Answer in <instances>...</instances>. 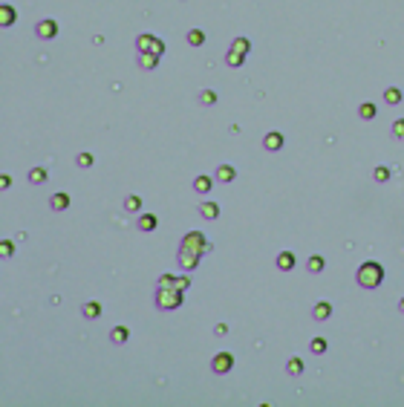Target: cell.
I'll return each instance as SVG.
<instances>
[{
	"instance_id": "obj_5",
	"label": "cell",
	"mask_w": 404,
	"mask_h": 407,
	"mask_svg": "<svg viewBox=\"0 0 404 407\" xmlns=\"http://www.w3.org/2000/svg\"><path fill=\"white\" fill-rule=\"evenodd\" d=\"M176 263H179V269H185V272H196L199 263H202V257L193 254V251H188V249H179L176 251Z\"/></svg>"
},
{
	"instance_id": "obj_29",
	"label": "cell",
	"mask_w": 404,
	"mask_h": 407,
	"mask_svg": "<svg viewBox=\"0 0 404 407\" xmlns=\"http://www.w3.org/2000/svg\"><path fill=\"white\" fill-rule=\"evenodd\" d=\"M93 165H95V156L87 153V150H81V153L75 156V168H81V171H87V168H93Z\"/></svg>"
},
{
	"instance_id": "obj_22",
	"label": "cell",
	"mask_w": 404,
	"mask_h": 407,
	"mask_svg": "<svg viewBox=\"0 0 404 407\" xmlns=\"http://www.w3.org/2000/svg\"><path fill=\"white\" fill-rule=\"evenodd\" d=\"M127 338H130V329L127 326H113L110 329V344L122 346V344H127Z\"/></svg>"
},
{
	"instance_id": "obj_12",
	"label": "cell",
	"mask_w": 404,
	"mask_h": 407,
	"mask_svg": "<svg viewBox=\"0 0 404 407\" xmlns=\"http://www.w3.org/2000/svg\"><path fill=\"white\" fill-rule=\"evenodd\" d=\"M15 21H18L15 6H12V3H3V6H0V26L9 29V26H15Z\"/></svg>"
},
{
	"instance_id": "obj_33",
	"label": "cell",
	"mask_w": 404,
	"mask_h": 407,
	"mask_svg": "<svg viewBox=\"0 0 404 407\" xmlns=\"http://www.w3.org/2000/svg\"><path fill=\"white\" fill-rule=\"evenodd\" d=\"M0 254H3V260H12L15 257V243L12 240H3L0 243Z\"/></svg>"
},
{
	"instance_id": "obj_1",
	"label": "cell",
	"mask_w": 404,
	"mask_h": 407,
	"mask_svg": "<svg viewBox=\"0 0 404 407\" xmlns=\"http://www.w3.org/2000/svg\"><path fill=\"white\" fill-rule=\"evenodd\" d=\"M355 283L361 286V289H378L381 283H384V266L378 263V260H364L361 266H358V272H355Z\"/></svg>"
},
{
	"instance_id": "obj_30",
	"label": "cell",
	"mask_w": 404,
	"mask_h": 407,
	"mask_svg": "<svg viewBox=\"0 0 404 407\" xmlns=\"http://www.w3.org/2000/svg\"><path fill=\"white\" fill-rule=\"evenodd\" d=\"M228 49H234V52H243V55H249V52H251V41H249V38H234Z\"/></svg>"
},
{
	"instance_id": "obj_32",
	"label": "cell",
	"mask_w": 404,
	"mask_h": 407,
	"mask_svg": "<svg viewBox=\"0 0 404 407\" xmlns=\"http://www.w3.org/2000/svg\"><path fill=\"white\" fill-rule=\"evenodd\" d=\"M199 104L214 107V104H217V93H214V90H202V93H199Z\"/></svg>"
},
{
	"instance_id": "obj_24",
	"label": "cell",
	"mask_w": 404,
	"mask_h": 407,
	"mask_svg": "<svg viewBox=\"0 0 404 407\" xmlns=\"http://www.w3.org/2000/svg\"><path fill=\"white\" fill-rule=\"evenodd\" d=\"M125 211H130V214H139L142 211V196L139 193H127L125 196Z\"/></svg>"
},
{
	"instance_id": "obj_39",
	"label": "cell",
	"mask_w": 404,
	"mask_h": 407,
	"mask_svg": "<svg viewBox=\"0 0 404 407\" xmlns=\"http://www.w3.org/2000/svg\"><path fill=\"white\" fill-rule=\"evenodd\" d=\"M399 312H404V298L399 300Z\"/></svg>"
},
{
	"instance_id": "obj_27",
	"label": "cell",
	"mask_w": 404,
	"mask_h": 407,
	"mask_svg": "<svg viewBox=\"0 0 404 407\" xmlns=\"http://www.w3.org/2000/svg\"><path fill=\"white\" fill-rule=\"evenodd\" d=\"M384 101L396 107V104H402V101H404V93L399 90V87H387V90H384Z\"/></svg>"
},
{
	"instance_id": "obj_19",
	"label": "cell",
	"mask_w": 404,
	"mask_h": 407,
	"mask_svg": "<svg viewBox=\"0 0 404 407\" xmlns=\"http://www.w3.org/2000/svg\"><path fill=\"white\" fill-rule=\"evenodd\" d=\"M326 269V260H323V254H312L309 260H306V272L309 275H320Z\"/></svg>"
},
{
	"instance_id": "obj_16",
	"label": "cell",
	"mask_w": 404,
	"mask_h": 407,
	"mask_svg": "<svg viewBox=\"0 0 404 407\" xmlns=\"http://www.w3.org/2000/svg\"><path fill=\"white\" fill-rule=\"evenodd\" d=\"M214 182H217L214 176H208V173H199V176H193V185H191V188L196 191V193H208Z\"/></svg>"
},
{
	"instance_id": "obj_20",
	"label": "cell",
	"mask_w": 404,
	"mask_h": 407,
	"mask_svg": "<svg viewBox=\"0 0 404 407\" xmlns=\"http://www.w3.org/2000/svg\"><path fill=\"white\" fill-rule=\"evenodd\" d=\"M136 64H139L142 69H156V66H159V55H153V52H139V55H136Z\"/></svg>"
},
{
	"instance_id": "obj_34",
	"label": "cell",
	"mask_w": 404,
	"mask_h": 407,
	"mask_svg": "<svg viewBox=\"0 0 404 407\" xmlns=\"http://www.w3.org/2000/svg\"><path fill=\"white\" fill-rule=\"evenodd\" d=\"M390 133H393V139H404V119H396L393 127H390Z\"/></svg>"
},
{
	"instance_id": "obj_10",
	"label": "cell",
	"mask_w": 404,
	"mask_h": 407,
	"mask_svg": "<svg viewBox=\"0 0 404 407\" xmlns=\"http://www.w3.org/2000/svg\"><path fill=\"white\" fill-rule=\"evenodd\" d=\"M312 318H315L318 323L329 321V318H332V303H329V300H318V303L312 306Z\"/></svg>"
},
{
	"instance_id": "obj_26",
	"label": "cell",
	"mask_w": 404,
	"mask_h": 407,
	"mask_svg": "<svg viewBox=\"0 0 404 407\" xmlns=\"http://www.w3.org/2000/svg\"><path fill=\"white\" fill-rule=\"evenodd\" d=\"M199 217L217 219L219 217V205H217V202H202V205H199Z\"/></svg>"
},
{
	"instance_id": "obj_18",
	"label": "cell",
	"mask_w": 404,
	"mask_h": 407,
	"mask_svg": "<svg viewBox=\"0 0 404 407\" xmlns=\"http://www.w3.org/2000/svg\"><path fill=\"white\" fill-rule=\"evenodd\" d=\"M49 179V168H32L29 173H26V182L29 185H43Z\"/></svg>"
},
{
	"instance_id": "obj_4",
	"label": "cell",
	"mask_w": 404,
	"mask_h": 407,
	"mask_svg": "<svg viewBox=\"0 0 404 407\" xmlns=\"http://www.w3.org/2000/svg\"><path fill=\"white\" fill-rule=\"evenodd\" d=\"M234 370V352H214L211 358V373L214 376H228Z\"/></svg>"
},
{
	"instance_id": "obj_28",
	"label": "cell",
	"mask_w": 404,
	"mask_h": 407,
	"mask_svg": "<svg viewBox=\"0 0 404 407\" xmlns=\"http://www.w3.org/2000/svg\"><path fill=\"white\" fill-rule=\"evenodd\" d=\"M225 64H228L231 69H237V66H243V64H246V55H243V52L228 49V52H225Z\"/></svg>"
},
{
	"instance_id": "obj_13",
	"label": "cell",
	"mask_w": 404,
	"mask_h": 407,
	"mask_svg": "<svg viewBox=\"0 0 404 407\" xmlns=\"http://www.w3.org/2000/svg\"><path fill=\"white\" fill-rule=\"evenodd\" d=\"M136 228H139V231H145V234H150V231H156V228H159V217H156V214H139Z\"/></svg>"
},
{
	"instance_id": "obj_25",
	"label": "cell",
	"mask_w": 404,
	"mask_h": 407,
	"mask_svg": "<svg viewBox=\"0 0 404 407\" xmlns=\"http://www.w3.org/2000/svg\"><path fill=\"white\" fill-rule=\"evenodd\" d=\"M185 41H188V46H202L205 43V29H188Z\"/></svg>"
},
{
	"instance_id": "obj_36",
	"label": "cell",
	"mask_w": 404,
	"mask_h": 407,
	"mask_svg": "<svg viewBox=\"0 0 404 407\" xmlns=\"http://www.w3.org/2000/svg\"><path fill=\"white\" fill-rule=\"evenodd\" d=\"M188 275H191V272H188ZM188 275H179V278H176V289H182V292L191 289V278H188Z\"/></svg>"
},
{
	"instance_id": "obj_2",
	"label": "cell",
	"mask_w": 404,
	"mask_h": 407,
	"mask_svg": "<svg viewBox=\"0 0 404 407\" xmlns=\"http://www.w3.org/2000/svg\"><path fill=\"white\" fill-rule=\"evenodd\" d=\"M182 300H185V292H182V289H176V286H156V292H153L156 309L173 312V309L182 306Z\"/></svg>"
},
{
	"instance_id": "obj_9",
	"label": "cell",
	"mask_w": 404,
	"mask_h": 407,
	"mask_svg": "<svg viewBox=\"0 0 404 407\" xmlns=\"http://www.w3.org/2000/svg\"><path fill=\"white\" fill-rule=\"evenodd\" d=\"M214 179L222 182V185H231V182L237 179V168H234V165H219L217 171H214Z\"/></svg>"
},
{
	"instance_id": "obj_35",
	"label": "cell",
	"mask_w": 404,
	"mask_h": 407,
	"mask_svg": "<svg viewBox=\"0 0 404 407\" xmlns=\"http://www.w3.org/2000/svg\"><path fill=\"white\" fill-rule=\"evenodd\" d=\"M159 286H176V275H170V272H165V275H159Z\"/></svg>"
},
{
	"instance_id": "obj_38",
	"label": "cell",
	"mask_w": 404,
	"mask_h": 407,
	"mask_svg": "<svg viewBox=\"0 0 404 407\" xmlns=\"http://www.w3.org/2000/svg\"><path fill=\"white\" fill-rule=\"evenodd\" d=\"M0 188H12V176H9V173L0 176Z\"/></svg>"
},
{
	"instance_id": "obj_21",
	"label": "cell",
	"mask_w": 404,
	"mask_h": 407,
	"mask_svg": "<svg viewBox=\"0 0 404 407\" xmlns=\"http://www.w3.org/2000/svg\"><path fill=\"white\" fill-rule=\"evenodd\" d=\"M286 376H292V378L303 376V358H298V355H292V358L286 361Z\"/></svg>"
},
{
	"instance_id": "obj_8",
	"label": "cell",
	"mask_w": 404,
	"mask_h": 407,
	"mask_svg": "<svg viewBox=\"0 0 404 407\" xmlns=\"http://www.w3.org/2000/svg\"><path fill=\"white\" fill-rule=\"evenodd\" d=\"M69 205H72V196H69L66 191H55V193L49 196V208H52V211H58V214H61V211H66Z\"/></svg>"
},
{
	"instance_id": "obj_7",
	"label": "cell",
	"mask_w": 404,
	"mask_h": 407,
	"mask_svg": "<svg viewBox=\"0 0 404 407\" xmlns=\"http://www.w3.org/2000/svg\"><path fill=\"white\" fill-rule=\"evenodd\" d=\"M283 145H286V139H283V133H280V130H272V133H266V136H263V148H266L269 153L283 150Z\"/></svg>"
},
{
	"instance_id": "obj_11",
	"label": "cell",
	"mask_w": 404,
	"mask_h": 407,
	"mask_svg": "<svg viewBox=\"0 0 404 407\" xmlns=\"http://www.w3.org/2000/svg\"><path fill=\"white\" fill-rule=\"evenodd\" d=\"M275 263H277L280 272H292L298 266V257H295V251H280L277 257H275Z\"/></svg>"
},
{
	"instance_id": "obj_3",
	"label": "cell",
	"mask_w": 404,
	"mask_h": 407,
	"mask_svg": "<svg viewBox=\"0 0 404 407\" xmlns=\"http://www.w3.org/2000/svg\"><path fill=\"white\" fill-rule=\"evenodd\" d=\"M179 249H188V251H193V254H199V257H205V254L214 251V243L202 231H188L185 237L179 240Z\"/></svg>"
},
{
	"instance_id": "obj_31",
	"label": "cell",
	"mask_w": 404,
	"mask_h": 407,
	"mask_svg": "<svg viewBox=\"0 0 404 407\" xmlns=\"http://www.w3.org/2000/svg\"><path fill=\"white\" fill-rule=\"evenodd\" d=\"M326 349H329L326 338H312V341H309V352H315V355H323Z\"/></svg>"
},
{
	"instance_id": "obj_23",
	"label": "cell",
	"mask_w": 404,
	"mask_h": 407,
	"mask_svg": "<svg viewBox=\"0 0 404 407\" xmlns=\"http://www.w3.org/2000/svg\"><path fill=\"white\" fill-rule=\"evenodd\" d=\"M390 176H393V168H390V165H378V168H373V182H378V185L390 182Z\"/></svg>"
},
{
	"instance_id": "obj_37",
	"label": "cell",
	"mask_w": 404,
	"mask_h": 407,
	"mask_svg": "<svg viewBox=\"0 0 404 407\" xmlns=\"http://www.w3.org/2000/svg\"><path fill=\"white\" fill-rule=\"evenodd\" d=\"M214 335H219V338L228 335V326H225V323H217V326H214Z\"/></svg>"
},
{
	"instance_id": "obj_17",
	"label": "cell",
	"mask_w": 404,
	"mask_h": 407,
	"mask_svg": "<svg viewBox=\"0 0 404 407\" xmlns=\"http://www.w3.org/2000/svg\"><path fill=\"white\" fill-rule=\"evenodd\" d=\"M375 116H378V107H375L373 101H361L358 104V119L361 122H373Z\"/></svg>"
},
{
	"instance_id": "obj_6",
	"label": "cell",
	"mask_w": 404,
	"mask_h": 407,
	"mask_svg": "<svg viewBox=\"0 0 404 407\" xmlns=\"http://www.w3.org/2000/svg\"><path fill=\"white\" fill-rule=\"evenodd\" d=\"M35 35H38L41 41H52V38L58 35V21H52V18L38 21V23H35Z\"/></svg>"
},
{
	"instance_id": "obj_15",
	"label": "cell",
	"mask_w": 404,
	"mask_h": 407,
	"mask_svg": "<svg viewBox=\"0 0 404 407\" xmlns=\"http://www.w3.org/2000/svg\"><path fill=\"white\" fill-rule=\"evenodd\" d=\"M153 46H156V35H150V32H142L136 38V52H153Z\"/></svg>"
},
{
	"instance_id": "obj_14",
	"label": "cell",
	"mask_w": 404,
	"mask_h": 407,
	"mask_svg": "<svg viewBox=\"0 0 404 407\" xmlns=\"http://www.w3.org/2000/svg\"><path fill=\"white\" fill-rule=\"evenodd\" d=\"M104 312V306L98 303V300H87V303H81V315L87 318V321H98Z\"/></svg>"
}]
</instances>
